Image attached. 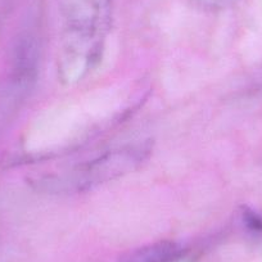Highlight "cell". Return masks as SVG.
<instances>
[{"label":"cell","mask_w":262,"mask_h":262,"mask_svg":"<svg viewBox=\"0 0 262 262\" xmlns=\"http://www.w3.org/2000/svg\"><path fill=\"white\" fill-rule=\"evenodd\" d=\"M66 47L60 62L63 79H81L99 58L112 21V0H58Z\"/></svg>","instance_id":"obj_1"},{"label":"cell","mask_w":262,"mask_h":262,"mask_svg":"<svg viewBox=\"0 0 262 262\" xmlns=\"http://www.w3.org/2000/svg\"><path fill=\"white\" fill-rule=\"evenodd\" d=\"M194 2L200 7H202V8L216 11V9L226 8L230 4H233L235 0H194Z\"/></svg>","instance_id":"obj_6"},{"label":"cell","mask_w":262,"mask_h":262,"mask_svg":"<svg viewBox=\"0 0 262 262\" xmlns=\"http://www.w3.org/2000/svg\"><path fill=\"white\" fill-rule=\"evenodd\" d=\"M40 52V39L35 32L26 31L19 35L13 49L12 79L31 88L37 75Z\"/></svg>","instance_id":"obj_3"},{"label":"cell","mask_w":262,"mask_h":262,"mask_svg":"<svg viewBox=\"0 0 262 262\" xmlns=\"http://www.w3.org/2000/svg\"><path fill=\"white\" fill-rule=\"evenodd\" d=\"M244 221L254 231H262V216L251 210H247L243 215Z\"/></svg>","instance_id":"obj_5"},{"label":"cell","mask_w":262,"mask_h":262,"mask_svg":"<svg viewBox=\"0 0 262 262\" xmlns=\"http://www.w3.org/2000/svg\"><path fill=\"white\" fill-rule=\"evenodd\" d=\"M150 153L149 143L126 145L79 166L64 175L41 176L31 180L36 190L50 194L79 193L112 181L137 170Z\"/></svg>","instance_id":"obj_2"},{"label":"cell","mask_w":262,"mask_h":262,"mask_svg":"<svg viewBox=\"0 0 262 262\" xmlns=\"http://www.w3.org/2000/svg\"><path fill=\"white\" fill-rule=\"evenodd\" d=\"M184 254L181 244L162 241L128 252L120 262H175Z\"/></svg>","instance_id":"obj_4"}]
</instances>
